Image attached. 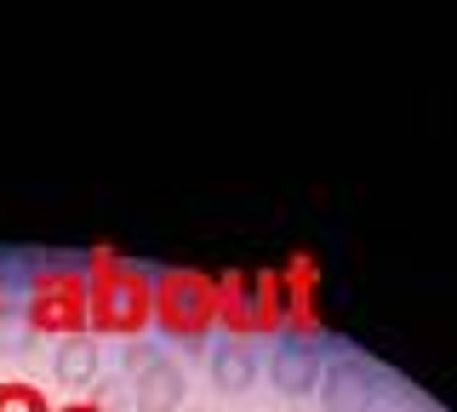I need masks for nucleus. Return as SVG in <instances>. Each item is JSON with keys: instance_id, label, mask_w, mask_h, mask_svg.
Wrapping results in <instances>:
<instances>
[{"instance_id": "obj_1", "label": "nucleus", "mask_w": 457, "mask_h": 412, "mask_svg": "<svg viewBox=\"0 0 457 412\" xmlns=\"http://www.w3.org/2000/svg\"><path fill=\"white\" fill-rule=\"evenodd\" d=\"M86 281H92V332H120L137 338L154 321V275L132 258H120L114 247H92L86 252Z\"/></svg>"}, {"instance_id": "obj_14", "label": "nucleus", "mask_w": 457, "mask_h": 412, "mask_svg": "<svg viewBox=\"0 0 457 412\" xmlns=\"http://www.w3.org/2000/svg\"><path fill=\"white\" fill-rule=\"evenodd\" d=\"M183 412H200V407H183Z\"/></svg>"}, {"instance_id": "obj_3", "label": "nucleus", "mask_w": 457, "mask_h": 412, "mask_svg": "<svg viewBox=\"0 0 457 412\" xmlns=\"http://www.w3.org/2000/svg\"><path fill=\"white\" fill-rule=\"evenodd\" d=\"M154 321L178 344H200L218 321V275L200 269H161L154 275Z\"/></svg>"}, {"instance_id": "obj_2", "label": "nucleus", "mask_w": 457, "mask_h": 412, "mask_svg": "<svg viewBox=\"0 0 457 412\" xmlns=\"http://www.w3.org/2000/svg\"><path fill=\"white\" fill-rule=\"evenodd\" d=\"M92 315V281L75 264H40L29 275V326L46 338H80Z\"/></svg>"}, {"instance_id": "obj_4", "label": "nucleus", "mask_w": 457, "mask_h": 412, "mask_svg": "<svg viewBox=\"0 0 457 412\" xmlns=\"http://www.w3.org/2000/svg\"><path fill=\"white\" fill-rule=\"evenodd\" d=\"M314 395H320L326 412H371L378 407V373L366 361H354V355H337V361H326Z\"/></svg>"}, {"instance_id": "obj_10", "label": "nucleus", "mask_w": 457, "mask_h": 412, "mask_svg": "<svg viewBox=\"0 0 457 412\" xmlns=\"http://www.w3.org/2000/svg\"><path fill=\"white\" fill-rule=\"evenodd\" d=\"M0 412H52V401L35 390V383L12 378V383H0Z\"/></svg>"}, {"instance_id": "obj_9", "label": "nucleus", "mask_w": 457, "mask_h": 412, "mask_svg": "<svg viewBox=\"0 0 457 412\" xmlns=\"http://www.w3.org/2000/svg\"><path fill=\"white\" fill-rule=\"evenodd\" d=\"M52 378L57 383H69V390H80V383H92L97 378V344L92 338H63V344L52 349Z\"/></svg>"}, {"instance_id": "obj_13", "label": "nucleus", "mask_w": 457, "mask_h": 412, "mask_svg": "<svg viewBox=\"0 0 457 412\" xmlns=\"http://www.w3.org/2000/svg\"><path fill=\"white\" fill-rule=\"evenodd\" d=\"M0 309H6V281H0Z\"/></svg>"}, {"instance_id": "obj_7", "label": "nucleus", "mask_w": 457, "mask_h": 412, "mask_svg": "<svg viewBox=\"0 0 457 412\" xmlns=\"http://www.w3.org/2000/svg\"><path fill=\"white\" fill-rule=\"evenodd\" d=\"M218 321L240 344L257 332V269H228V275H218Z\"/></svg>"}, {"instance_id": "obj_8", "label": "nucleus", "mask_w": 457, "mask_h": 412, "mask_svg": "<svg viewBox=\"0 0 457 412\" xmlns=\"http://www.w3.org/2000/svg\"><path fill=\"white\" fill-rule=\"evenodd\" d=\"M252 378H257V355L240 344V338H228V344L212 349V383L228 395H240V390H252Z\"/></svg>"}, {"instance_id": "obj_12", "label": "nucleus", "mask_w": 457, "mask_h": 412, "mask_svg": "<svg viewBox=\"0 0 457 412\" xmlns=\"http://www.w3.org/2000/svg\"><path fill=\"white\" fill-rule=\"evenodd\" d=\"M149 361H154V349H149V344H126V366H132V373H143Z\"/></svg>"}, {"instance_id": "obj_11", "label": "nucleus", "mask_w": 457, "mask_h": 412, "mask_svg": "<svg viewBox=\"0 0 457 412\" xmlns=\"http://www.w3.org/2000/svg\"><path fill=\"white\" fill-rule=\"evenodd\" d=\"M126 390H132V383L104 378V383H97V395H92V407H104V412H126V407H132V395H126Z\"/></svg>"}, {"instance_id": "obj_5", "label": "nucleus", "mask_w": 457, "mask_h": 412, "mask_svg": "<svg viewBox=\"0 0 457 412\" xmlns=\"http://www.w3.org/2000/svg\"><path fill=\"white\" fill-rule=\"evenodd\" d=\"M183 395H189V378H183V366L166 361V355H154L132 378V412H183Z\"/></svg>"}, {"instance_id": "obj_6", "label": "nucleus", "mask_w": 457, "mask_h": 412, "mask_svg": "<svg viewBox=\"0 0 457 412\" xmlns=\"http://www.w3.org/2000/svg\"><path fill=\"white\" fill-rule=\"evenodd\" d=\"M320 373H326V361H320V349H314L309 338H286V344H275V355H269V378H275L280 395L320 390Z\"/></svg>"}]
</instances>
